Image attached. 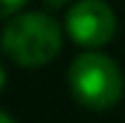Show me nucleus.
Instances as JSON below:
<instances>
[{"label": "nucleus", "instance_id": "1", "mask_svg": "<svg viewBox=\"0 0 125 123\" xmlns=\"http://www.w3.org/2000/svg\"><path fill=\"white\" fill-rule=\"evenodd\" d=\"M64 27L43 11H24L3 27V51L19 67H45L51 64L64 46Z\"/></svg>", "mask_w": 125, "mask_h": 123}, {"label": "nucleus", "instance_id": "2", "mask_svg": "<svg viewBox=\"0 0 125 123\" xmlns=\"http://www.w3.org/2000/svg\"><path fill=\"white\" fill-rule=\"evenodd\" d=\"M67 80L77 104L93 112L112 110L123 99L125 91V75L120 64L101 51H85L75 56L69 64Z\"/></svg>", "mask_w": 125, "mask_h": 123}, {"label": "nucleus", "instance_id": "3", "mask_svg": "<svg viewBox=\"0 0 125 123\" xmlns=\"http://www.w3.org/2000/svg\"><path fill=\"white\" fill-rule=\"evenodd\" d=\"M64 29L85 51H99L115 38L117 16L106 0H75L67 8Z\"/></svg>", "mask_w": 125, "mask_h": 123}, {"label": "nucleus", "instance_id": "4", "mask_svg": "<svg viewBox=\"0 0 125 123\" xmlns=\"http://www.w3.org/2000/svg\"><path fill=\"white\" fill-rule=\"evenodd\" d=\"M29 0H3V19H11V16H16V14H21V8H24Z\"/></svg>", "mask_w": 125, "mask_h": 123}, {"label": "nucleus", "instance_id": "5", "mask_svg": "<svg viewBox=\"0 0 125 123\" xmlns=\"http://www.w3.org/2000/svg\"><path fill=\"white\" fill-rule=\"evenodd\" d=\"M45 5H51V8H64V5H69L72 0H43Z\"/></svg>", "mask_w": 125, "mask_h": 123}, {"label": "nucleus", "instance_id": "6", "mask_svg": "<svg viewBox=\"0 0 125 123\" xmlns=\"http://www.w3.org/2000/svg\"><path fill=\"white\" fill-rule=\"evenodd\" d=\"M0 123H16V121H13V115H11L8 110H3V112H0Z\"/></svg>", "mask_w": 125, "mask_h": 123}]
</instances>
